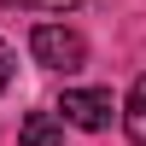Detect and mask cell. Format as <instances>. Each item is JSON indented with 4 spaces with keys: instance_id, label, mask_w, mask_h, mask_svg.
Listing matches in <instances>:
<instances>
[{
    "instance_id": "cell-1",
    "label": "cell",
    "mask_w": 146,
    "mask_h": 146,
    "mask_svg": "<svg viewBox=\"0 0 146 146\" xmlns=\"http://www.w3.org/2000/svg\"><path fill=\"white\" fill-rule=\"evenodd\" d=\"M29 53H35V64L64 70V76L88 64V41H82L76 29H64V23H35L29 29Z\"/></svg>"
},
{
    "instance_id": "cell-2",
    "label": "cell",
    "mask_w": 146,
    "mask_h": 146,
    "mask_svg": "<svg viewBox=\"0 0 146 146\" xmlns=\"http://www.w3.org/2000/svg\"><path fill=\"white\" fill-rule=\"evenodd\" d=\"M111 111H117L111 88H64V100H58V117L76 123V129H105Z\"/></svg>"
},
{
    "instance_id": "cell-3",
    "label": "cell",
    "mask_w": 146,
    "mask_h": 146,
    "mask_svg": "<svg viewBox=\"0 0 146 146\" xmlns=\"http://www.w3.org/2000/svg\"><path fill=\"white\" fill-rule=\"evenodd\" d=\"M18 140L23 146H64V117L58 111H29L18 123Z\"/></svg>"
},
{
    "instance_id": "cell-4",
    "label": "cell",
    "mask_w": 146,
    "mask_h": 146,
    "mask_svg": "<svg viewBox=\"0 0 146 146\" xmlns=\"http://www.w3.org/2000/svg\"><path fill=\"white\" fill-rule=\"evenodd\" d=\"M123 129H129V140H135V146H146V111H140V105H129V111H123Z\"/></svg>"
},
{
    "instance_id": "cell-5",
    "label": "cell",
    "mask_w": 146,
    "mask_h": 146,
    "mask_svg": "<svg viewBox=\"0 0 146 146\" xmlns=\"http://www.w3.org/2000/svg\"><path fill=\"white\" fill-rule=\"evenodd\" d=\"M6 82H12V47L0 41V88H6Z\"/></svg>"
},
{
    "instance_id": "cell-6",
    "label": "cell",
    "mask_w": 146,
    "mask_h": 146,
    "mask_svg": "<svg viewBox=\"0 0 146 146\" xmlns=\"http://www.w3.org/2000/svg\"><path fill=\"white\" fill-rule=\"evenodd\" d=\"M35 6H47V12H70V6H82V0H35Z\"/></svg>"
},
{
    "instance_id": "cell-7",
    "label": "cell",
    "mask_w": 146,
    "mask_h": 146,
    "mask_svg": "<svg viewBox=\"0 0 146 146\" xmlns=\"http://www.w3.org/2000/svg\"><path fill=\"white\" fill-rule=\"evenodd\" d=\"M129 105H140V111H146V76L135 82V94H129Z\"/></svg>"
},
{
    "instance_id": "cell-8",
    "label": "cell",
    "mask_w": 146,
    "mask_h": 146,
    "mask_svg": "<svg viewBox=\"0 0 146 146\" xmlns=\"http://www.w3.org/2000/svg\"><path fill=\"white\" fill-rule=\"evenodd\" d=\"M0 6H23V0H0Z\"/></svg>"
}]
</instances>
